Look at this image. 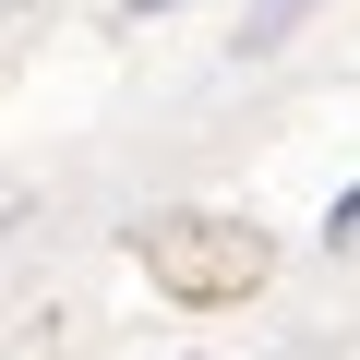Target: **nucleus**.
Instances as JSON below:
<instances>
[{"label": "nucleus", "mask_w": 360, "mask_h": 360, "mask_svg": "<svg viewBox=\"0 0 360 360\" xmlns=\"http://www.w3.org/2000/svg\"><path fill=\"white\" fill-rule=\"evenodd\" d=\"M348 229H360V193H348V205H336V217H324V240H348Z\"/></svg>", "instance_id": "7ed1b4c3"}, {"label": "nucleus", "mask_w": 360, "mask_h": 360, "mask_svg": "<svg viewBox=\"0 0 360 360\" xmlns=\"http://www.w3.org/2000/svg\"><path fill=\"white\" fill-rule=\"evenodd\" d=\"M132 13H180V0H132Z\"/></svg>", "instance_id": "20e7f679"}, {"label": "nucleus", "mask_w": 360, "mask_h": 360, "mask_svg": "<svg viewBox=\"0 0 360 360\" xmlns=\"http://www.w3.org/2000/svg\"><path fill=\"white\" fill-rule=\"evenodd\" d=\"M132 264H144L180 312H229V300H252V288L276 276V240H264L252 217H229V205H168V217L132 229Z\"/></svg>", "instance_id": "f257e3e1"}, {"label": "nucleus", "mask_w": 360, "mask_h": 360, "mask_svg": "<svg viewBox=\"0 0 360 360\" xmlns=\"http://www.w3.org/2000/svg\"><path fill=\"white\" fill-rule=\"evenodd\" d=\"M312 13V0H252L240 13V60H264V49H288V25Z\"/></svg>", "instance_id": "f03ea898"}]
</instances>
